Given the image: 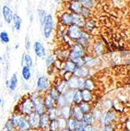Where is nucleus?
<instances>
[{
    "label": "nucleus",
    "instance_id": "f257e3e1",
    "mask_svg": "<svg viewBox=\"0 0 130 131\" xmlns=\"http://www.w3.org/2000/svg\"><path fill=\"white\" fill-rule=\"evenodd\" d=\"M30 97L33 102L34 109L35 112H37L39 115H42L47 112V109L44 104V96L41 94V93H34L31 95Z\"/></svg>",
    "mask_w": 130,
    "mask_h": 131
},
{
    "label": "nucleus",
    "instance_id": "f03ea898",
    "mask_svg": "<svg viewBox=\"0 0 130 131\" xmlns=\"http://www.w3.org/2000/svg\"><path fill=\"white\" fill-rule=\"evenodd\" d=\"M34 112V104L30 97H26L23 98L19 104L17 105V113H20L23 115L28 116Z\"/></svg>",
    "mask_w": 130,
    "mask_h": 131
},
{
    "label": "nucleus",
    "instance_id": "7ed1b4c3",
    "mask_svg": "<svg viewBox=\"0 0 130 131\" xmlns=\"http://www.w3.org/2000/svg\"><path fill=\"white\" fill-rule=\"evenodd\" d=\"M85 47L77 42L72 47V50L69 53V60L76 62L79 59H81L85 57Z\"/></svg>",
    "mask_w": 130,
    "mask_h": 131
},
{
    "label": "nucleus",
    "instance_id": "20e7f679",
    "mask_svg": "<svg viewBox=\"0 0 130 131\" xmlns=\"http://www.w3.org/2000/svg\"><path fill=\"white\" fill-rule=\"evenodd\" d=\"M54 20L51 14H48L45 17L44 25H43V35L45 39H49L53 33L54 30Z\"/></svg>",
    "mask_w": 130,
    "mask_h": 131
},
{
    "label": "nucleus",
    "instance_id": "39448f33",
    "mask_svg": "<svg viewBox=\"0 0 130 131\" xmlns=\"http://www.w3.org/2000/svg\"><path fill=\"white\" fill-rule=\"evenodd\" d=\"M84 82H85V79L80 78L75 75H73L67 81V88L73 90H76L78 89L82 90L84 86Z\"/></svg>",
    "mask_w": 130,
    "mask_h": 131
},
{
    "label": "nucleus",
    "instance_id": "423d86ee",
    "mask_svg": "<svg viewBox=\"0 0 130 131\" xmlns=\"http://www.w3.org/2000/svg\"><path fill=\"white\" fill-rule=\"evenodd\" d=\"M36 87L38 92L39 93H44L48 91L51 88V84L48 77H46L45 75H42L39 77L37 80Z\"/></svg>",
    "mask_w": 130,
    "mask_h": 131
},
{
    "label": "nucleus",
    "instance_id": "0eeeda50",
    "mask_svg": "<svg viewBox=\"0 0 130 131\" xmlns=\"http://www.w3.org/2000/svg\"><path fill=\"white\" fill-rule=\"evenodd\" d=\"M117 114L115 111L113 110H109L108 111L107 113L103 115L101 118V123L103 126H108V125H113L114 122L117 119Z\"/></svg>",
    "mask_w": 130,
    "mask_h": 131
},
{
    "label": "nucleus",
    "instance_id": "6e6552de",
    "mask_svg": "<svg viewBox=\"0 0 130 131\" xmlns=\"http://www.w3.org/2000/svg\"><path fill=\"white\" fill-rule=\"evenodd\" d=\"M83 33L84 31H82L81 28L78 26H75V25L69 26L67 31V34L68 35V37L70 39H72L73 40H76V41H78L81 37V35H83Z\"/></svg>",
    "mask_w": 130,
    "mask_h": 131
},
{
    "label": "nucleus",
    "instance_id": "1a4fd4ad",
    "mask_svg": "<svg viewBox=\"0 0 130 131\" xmlns=\"http://www.w3.org/2000/svg\"><path fill=\"white\" fill-rule=\"evenodd\" d=\"M33 49L34 54L39 58H45L47 57L46 50L44 47V46L39 41L34 42L33 45Z\"/></svg>",
    "mask_w": 130,
    "mask_h": 131
},
{
    "label": "nucleus",
    "instance_id": "9d476101",
    "mask_svg": "<svg viewBox=\"0 0 130 131\" xmlns=\"http://www.w3.org/2000/svg\"><path fill=\"white\" fill-rule=\"evenodd\" d=\"M28 120L31 125V127L32 129H39V119H40V115H39L37 112H33L31 114L27 116Z\"/></svg>",
    "mask_w": 130,
    "mask_h": 131
},
{
    "label": "nucleus",
    "instance_id": "9b49d317",
    "mask_svg": "<svg viewBox=\"0 0 130 131\" xmlns=\"http://www.w3.org/2000/svg\"><path fill=\"white\" fill-rule=\"evenodd\" d=\"M31 129L32 128L31 127V125L28 120L27 116L20 114V122H19V126L17 127V130L18 131H31Z\"/></svg>",
    "mask_w": 130,
    "mask_h": 131
},
{
    "label": "nucleus",
    "instance_id": "f8f14e48",
    "mask_svg": "<svg viewBox=\"0 0 130 131\" xmlns=\"http://www.w3.org/2000/svg\"><path fill=\"white\" fill-rule=\"evenodd\" d=\"M14 13L13 10H12L8 6L5 5L3 7V16L4 18V20L6 24H9L13 21L14 19Z\"/></svg>",
    "mask_w": 130,
    "mask_h": 131
},
{
    "label": "nucleus",
    "instance_id": "ddd939ff",
    "mask_svg": "<svg viewBox=\"0 0 130 131\" xmlns=\"http://www.w3.org/2000/svg\"><path fill=\"white\" fill-rule=\"evenodd\" d=\"M50 124V119L47 112L40 115V119H39V129L41 130L43 129H49Z\"/></svg>",
    "mask_w": 130,
    "mask_h": 131
},
{
    "label": "nucleus",
    "instance_id": "4468645a",
    "mask_svg": "<svg viewBox=\"0 0 130 131\" xmlns=\"http://www.w3.org/2000/svg\"><path fill=\"white\" fill-rule=\"evenodd\" d=\"M83 5L81 2L78 1H72L69 5V9L70 10L72 13L76 14H81V12L83 9Z\"/></svg>",
    "mask_w": 130,
    "mask_h": 131
},
{
    "label": "nucleus",
    "instance_id": "2eb2a0df",
    "mask_svg": "<svg viewBox=\"0 0 130 131\" xmlns=\"http://www.w3.org/2000/svg\"><path fill=\"white\" fill-rule=\"evenodd\" d=\"M59 109V116L68 119L72 116V105H66Z\"/></svg>",
    "mask_w": 130,
    "mask_h": 131
},
{
    "label": "nucleus",
    "instance_id": "dca6fc26",
    "mask_svg": "<svg viewBox=\"0 0 130 131\" xmlns=\"http://www.w3.org/2000/svg\"><path fill=\"white\" fill-rule=\"evenodd\" d=\"M84 114L80 109L79 106L78 104H73L72 105V116L77 119L78 122H82L84 118Z\"/></svg>",
    "mask_w": 130,
    "mask_h": 131
},
{
    "label": "nucleus",
    "instance_id": "f3484780",
    "mask_svg": "<svg viewBox=\"0 0 130 131\" xmlns=\"http://www.w3.org/2000/svg\"><path fill=\"white\" fill-rule=\"evenodd\" d=\"M79 68L78 67V65L72 61L70 60H68L65 62L64 64V69L65 71L67 72H70V73H72V74H75L76 71H78Z\"/></svg>",
    "mask_w": 130,
    "mask_h": 131
},
{
    "label": "nucleus",
    "instance_id": "a211bd4d",
    "mask_svg": "<svg viewBox=\"0 0 130 131\" xmlns=\"http://www.w3.org/2000/svg\"><path fill=\"white\" fill-rule=\"evenodd\" d=\"M61 22L63 25L69 27L72 25V13H64L61 17Z\"/></svg>",
    "mask_w": 130,
    "mask_h": 131
},
{
    "label": "nucleus",
    "instance_id": "6ab92c4d",
    "mask_svg": "<svg viewBox=\"0 0 130 131\" xmlns=\"http://www.w3.org/2000/svg\"><path fill=\"white\" fill-rule=\"evenodd\" d=\"M44 104L47 110H49L54 107H56V101L50 96L48 93L44 95Z\"/></svg>",
    "mask_w": 130,
    "mask_h": 131
},
{
    "label": "nucleus",
    "instance_id": "aec40b11",
    "mask_svg": "<svg viewBox=\"0 0 130 131\" xmlns=\"http://www.w3.org/2000/svg\"><path fill=\"white\" fill-rule=\"evenodd\" d=\"M64 97H65L67 104L68 105H73V98H74V94H75V90H70V89H67L63 93Z\"/></svg>",
    "mask_w": 130,
    "mask_h": 131
},
{
    "label": "nucleus",
    "instance_id": "412c9836",
    "mask_svg": "<svg viewBox=\"0 0 130 131\" xmlns=\"http://www.w3.org/2000/svg\"><path fill=\"white\" fill-rule=\"evenodd\" d=\"M81 90V96H82V101L90 103L92 101L93 99V94L92 91H90L86 89H82Z\"/></svg>",
    "mask_w": 130,
    "mask_h": 131
},
{
    "label": "nucleus",
    "instance_id": "4be33fe9",
    "mask_svg": "<svg viewBox=\"0 0 130 131\" xmlns=\"http://www.w3.org/2000/svg\"><path fill=\"white\" fill-rule=\"evenodd\" d=\"M18 85V78H17V75L16 73H14L13 75L11 76L10 80L9 81V89L10 91H15L17 90Z\"/></svg>",
    "mask_w": 130,
    "mask_h": 131
},
{
    "label": "nucleus",
    "instance_id": "5701e85b",
    "mask_svg": "<svg viewBox=\"0 0 130 131\" xmlns=\"http://www.w3.org/2000/svg\"><path fill=\"white\" fill-rule=\"evenodd\" d=\"M75 75H77L78 77L85 79L86 77H87L89 75V69L86 66H82L78 69V71H76V73Z\"/></svg>",
    "mask_w": 130,
    "mask_h": 131
},
{
    "label": "nucleus",
    "instance_id": "b1692460",
    "mask_svg": "<svg viewBox=\"0 0 130 131\" xmlns=\"http://www.w3.org/2000/svg\"><path fill=\"white\" fill-rule=\"evenodd\" d=\"M21 75L22 78L25 81H29L31 78V68L26 65H23L22 67V71H21Z\"/></svg>",
    "mask_w": 130,
    "mask_h": 131
},
{
    "label": "nucleus",
    "instance_id": "393cba45",
    "mask_svg": "<svg viewBox=\"0 0 130 131\" xmlns=\"http://www.w3.org/2000/svg\"><path fill=\"white\" fill-rule=\"evenodd\" d=\"M78 105L79 106L80 109L81 110L82 112H83L84 115L92 113V107H91V105H90L89 103L82 101V102H81V103H80L79 104H78Z\"/></svg>",
    "mask_w": 130,
    "mask_h": 131
},
{
    "label": "nucleus",
    "instance_id": "a878e982",
    "mask_svg": "<svg viewBox=\"0 0 130 131\" xmlns=\"http://www.w3.org/2000/svg\"><path fill=\"white\" fill-rule=\"evenodd\" d=\"M47 114L49 115L50 121L56 120V118L59 116V109L57 107H54V108L47 110Z\"/></svg>",
    "mask_w": 130,
    "mask_h": 131
},
{
    "label": "nucleus",
    "instance_id": "bb28decb",
    "mask_svg": "<svg viewBox=\"0 0 130 131\" xmlns=\"http://www.w3.org/2000/svg\"><path fill=\"white\" fill-rule=\"evenodd\" d=\"M78 124V121L77 119H75L73 116H72L70 118H68V119H67V128L70 131H74L77 128Z\"/></svg>",
    "mask_w": 130,
    "mask_h": 131
},
{
    "label": "nucleus",
    "instance_id": "cd10ccee",
    "mask_svg": "<svg viewBox=\"0 0 130 131\" xmlns=\"http://www.w3.org/2000/svg\"><path fill=\"white\" fill-rule=\"evenodd\" d=\"M56 123H57V126H58V129L60 131L67 128V119H66V118H64L61 116H58V118H56Z\"/></svg>",
    "mask_w": 130,
    "mask_h": 131
},
{
    "label": "nucleus",
    "instance_id": "c85d7f7f",
    "mask_svg": "<svg viewBox=\"0 0 130 131\" xmlns=\"http://www.w3.org/2000/svg\"><path fill=\"white\" fill-rule=\"evenodd\" d=\"M89 41H90V36H89V35L87 32L84 31L83 35H81V37L77 42H78V43L81 44V46H83L85 47L86 45H88V43L89 42Z\"/></svg>",
    "mask_w": 130,
    "mask_h": 131
},
{
    "label": "nucleus",
    "instance_id": "c756f323",
    "mask_svg": "<svg viewBox=\"0 0 130 131\" xmlns=\"http://www.w3.org/2000/svg\"><path fill=\"white\" fill-rule=\"evenodd\" d=\"M47 93H48L50 96L56 101H56L58 100V98L61 96L60 92L56 90V87H51L48 91H47Z\"/></svg>",
    "mask_w": 130,
    "mask_h": 131
},
{
    "label": "nucleus",
    "instance_id": "7c9ffc66",
    "mask_svg": "<svg viewBox=\"0 0 130 131\" xmlns=\"http://www.w3.org/2000/svg\"><path fill=\"white\" fill-rule=\"evenodd\" d=\"M94 52H95L97 56H101L103 52H104V49H103V45L101 42H97L94 45Z\"/></svg>",
    "mask_w": 130,
    "mask_h": 131
},
{
    "label": "nucleus",
    "instance_id": "2f4dec72",
    "mask_svg": "<svg viewBox=\"0 0 130 131\" xmlns=\"http://www.w3.org/2000/svg\"><path fill=\"white\" fill-rule=\"evenodd\" d=\"M23 62L25 63V64L26 66H28L30 68L32 67L33 60H32V58L29 53H23V56H22V64H23Z\"/></svg>",
    "mask_w": 130,
    "mask_h": 131
},
{
    "label": "nucleus",
    "instance_id": "473e14b6",
    "mask_svg": "<svg viewBox=\"0 0 130 131\" xmlns=\"http://www.w3.org/2000/svg\"><path fill=\"white\" fill-rule=\"evenodd\" d=\"M95 83H94L93 80L92 79H85L84 82V86H83V89H86L89 90L90 91H93L95 90Z\"/></svg>",
    "mask_w": 130,
    "mask_h": 131
},
{
    "label": "nucleus",
    "instance_id": "72a5a7b5",
    "mask_svg": "<svg viewBox=\"0 0 130 131\" xmlns=\"http://www.w3.org/2000/svg\"><path fill=\"white\" fill-rule=\"evenodd\" d=\"M13 21H14V28L17 31H20V28H21V25H22V19H21V17L17 14H15L14 15Z\"/></svg>",
    "mask_w": 130,
    "mask_h": 131
},
{
    "label": "nucleus",
    "instance_id": "f704fd0d",
    "mask_svg": "<svg viewBox=\"0 0 130 131\" xmlns=\"http://www.w3.org/2000/svg\"><path fill=\"white\" fill-rule=\"evenodd\" d=\"M81 102H82L81 90L78 89V90H75L74 98H73V104H79Z\"/></svg>",
    "mask_w": 130,
    "mask_h": 131
},
{
    "label": "nucleus",
    "instance_id": "c9c22d12",
    "mask_svg": "<svg viewBox=\"0 0 130 131\" xmlns=\"http://www.w3.org/2000/svg\"><path fill=\"white\" fill-rule=\"evenodd\" d=\"M56 88L59 92H60L61 94H62L67 89H68L67 85V81L66 80H62L61 82H60L59 84L56 85Z\"/></svg>",
    "mask_w": 130,
    "mask_h": 131
},
{
    "label": "nucleus",
    "instance_id": "e433bc0d",
    "mask_svg": "<svg viewBox=\"0 0 130 131\" xmlns=\"http://www.w3.org/2000/svg\"><path fill=\"white\" fill-rule=\"evenodd\" d=\"M92 116L94 118V119H95V121L97 122V121H100L103 113V112L100 109L95 108L92 112Z\"/></svg>",
    "mask_w": 130,
    "mask_h": 131
},
{
    "label": "nucleus",
    "instance_id": "4c0bfd02",
    "mask_svg": "<svg viewBox=\"0 0 130 131\" xmlns=\"http://www.w3.org/2000/svg\"><path fill=\"white\" fill-rule=\"evenodd\" d=\"M66 105H68L67 102L65 97H64V95L61 94L60 97H59L58 100L56 101V107L58 108H63V107H64Z\"/></svg>",
    "mask_w": 130,
    "mask_h": 131
},
{
    "label": "nucleus",
    "instance_id": "58836bf2",
    "mask_svg": "<svg viewBox=\"0 0 130 131\" xmlns=\"http://www.w3.org/2000/svg\"><path fill=\"white\" fill-rule=\"evenodd\" d=\"M38 12H39L38 14H39V19L40 25H41L42 26H43L44 22H45V17H46V16H47V13L45 12V10L43 9H39Z\"/></svg>",
    "mask_w": 130,
    "mask_h": 131
},
{
    "label": "nucleus",
    "instance_id": "ea45409f",
    "mask_svg": "<svg viewBox=\"0 0 130 131\" xmlns=\"http://www.w3.org/2000/svg\"><path fill=\"white\" fill-rule=\"evenodd\" d=\"M83 122L85 124H91V125H93L94 123H95V119H94V118L92 115V113H89V114H86L84 115V118H83Z\"/></svg>",
    "mask_w": 130,
    "mask_h": 131
},
{
    "label": "nucleus",
    "instance_id": "a19ab883",
    "mask_svg": "<svg viewBox=\"0 0 130 131\" xmlns=\"http://www.w3.org/2000/svg\"><path fill=\"white\" fill-rule=\"evenodd\" d=\"M4 129L6 131H18L17 127L14 125V123H12L9 119H8L5 125H4Z\"/></svg>",
    "mask_w": 130,
    "mask_h": 131
},
{
    "label": "nucleus",
    "instance_id": "79ce46f5",
    "mask_svg": "<svg viewBox=\"0 0 130 131\" xmlns=\"http://www.w3.org/2000/svg\"><path fill=\"white\" fill-rule=\"evenodd\" d=\"M56 61V58L54 55H49L45 57V65L47 68H49L54 64Z\"/></svg>",
    "mask_w": 130,
    "mask_h": 131
},
{
    "label": "nucleus",
    "instance_id": "37998d69",
    "mask_svg": "<svg viewBox=\"0 0 130 131\" xmlns=\"http://www.w3.org/2000/svg\"><path fill=\"white\" fill-rule=\"evenodd\" d=\"M0 40H1V42L3 43H9V34L6 31H3L0 33Z\"/></svg>",
    "mask_w": 130,
    "mask_h": 131
},
{
    "label": "nucleus",
    "instance_id": "c03bdc74",
    "mask_svg": "<svg viewBox=\"0 0 130 131\" xmlns=\"http://www.w3.org/2000/svg\"><path fill=\"white\" fill-rule=\"evenodd\" d=\"M49 130H50V131H58V130H59V129H58V126H57L56 120L50 121Z\"/></svg>",
    "mask_w": 130,
    "mask_h": 131
},
{
    "label": "nucleus",
    "instance_id": "a18cd8bd",
    "mask_svg": "<svg viewBox=\"0 0 130 131\" xmlns=\"http://www.w3.org/2000/svg\"><path fill=\"white\" fill-rule=\"evenodd\" d=\"M82 5H83L84 7H86V8H89L90 9L93 4V0H83V1L81 2Z\"/></svg>",
    "mask_w": 130,
    "mask_h": 131
},
{
    "label": "nucleus",
    "instance_id": "49530a36",
    "mask_svg": "<svg viewBox=\"0 0 130 131\" xmlns=\"http://www.w3.org/2000/svg\"><path fill=\"white\" fill-rule=\"evenodd\" d=\"M25 43V50L28 52L31 50V41H30V39L28 37V35H26Z\"/></svg>",
    "mask_w": 130,
    "mask_h": 131
},
{
    "label": "nucleus",
    "instance_id": "de8ad7c7",
    "mask_svg": "<svg viewBox=\"0 0 130 131\" xmlns=\"http://www.w3.org/2000/svg\"><path fill=\"white\" fill-rule=\"evenodd\" d=\"M90 14H91L90 9L86 8V7H83V9H82V12H81V15L83 16L85 18H87Z\"/></svg>",
    "mask_w": 130,
    "mask_h": 131
},
{
    "label": "nucleus",
    "instance_id": "09e8293b",
    "mask_svg": "<svg viewBox=\"0 0 130 131\" xmlns=\"http://www.w3.org/2000/svg\"><path fill=\"white\" fill-rule=\"evenodd\" d=\"M103 107H105V108L107 109L108 111L111 110V107H112V102L111 101H104L103 102Z\"/></svg>",
    "mask_w": 130,
    "mask_h": 131
},
{
    "label": "nucleus",
    "instance_id": "8fccbe9b",
    "mask_svg": "<svg viewBox=\"0 0 130 131\" xmlns=\"http://www.w3.org/2000/svg\"><path fill=\"white\" fill-rule=\"evenodd\" d=\"M103 131H114V127L113 126V125L103 126Z\"/></svg>",
    "mask_w": 130,
    "mask_h": 131
},
{
    "label": "nucleus",
    "instance_id": "3c124183",
    "mask_svg": "<svg viewBox=\"0 0 130 131\" xmlns=\"http://www.w3.org/2000/svg\"><path fill=\"white\" fill-rule=\"evenodd\" d=\"M84 131H95V129H94L93 125L86 124L85 128H84Z\"/></svg>",
    "mask_w": 130,
    "mask_h": 131
},
{
    "label": "nucleus",
    "instance_id": "603ef678",
    "mask_svg": "<svg viewBox=\"0 0 130 131\" xmlns=\"http://www.w3.org/2000/svg\"><path fill=\"white\" fill-rule=\"evenodd\" d=\"M126 129H128L130 130V119H128L127 120V123H126Z\"/></svg>",
    "mask_w": 130,
    "mask_h": 131
},
{
    "label": "nucleus",
    "instance_id": "864d4df0",
    "mask_svg": "<svg viewBox=\"0 0 130 131\" xmlns=\"http://www.w3.org/2000/svg\"><path fill=\"white\" fill-rule=\"evenodd\" d=\"M61 131H70L67 128H66V129H62V130H61Z\"/></svg>",
    "mask_w": 130,
    "mask_h": 131
},
{
    "label": "nucleus",
    "instance_id": "5fc2aeb1",
    "mask_svg": "<svg viewBox=\"0 0 130 131\" xmlns=\"http://www.w3.org/2000/svg\"><path fill=\"white\" fill-rule=\"evenodd\" d=\"M72 1H78V2H82V1H83V0H72Z\"/></svg>",
    "mask_w": 130,
    "mask_h": 131
},
{
    "label": "nucleus",
    "instance_id": "6e6d98bb",
    "mask_svg": "<svg viewBox=\"0 0 130 131\" xmlns=\"http://www.w3.org/2000/svg\"><path fill=\"white\" fill-rule=\"evenodd\" d=\"M2 105V98H1V97H0V106Z\"/></svg>",
    "mask_w": 130,
    "mask_h": 131
},
{
    "label": "nucleus",
    "instance_id": "4d7b16f0",
    "mask_svg": "<svg viewBox=\"0 0 130 131\" xmlns=\"http://www.w3.org/2000/svg\"><path fill=\"white\" fill-rule=\"evenodd\" d=\"M123 131H130L129 129H124Z\"/></svg>",
    "mask_w": 130,
    "mask_h": 131
},
{
    "label": "nucleus",
    "instance_id": "13d9d810",
    "mask_svg": "<svg viewBox=\"0 0 130 131\" xmlns=\"http://www.w3.org/2000/svg\"><path fill=\"white\" fill-rule=\"evenodd\" d=\"M41 131H50L49 129H43V130H41Z\"/></svg>",
    "mask_w": 130,
    "mask_h": 131
},
{
    "label": "nucleus",
    "instance_id": "bf43d9fd",
    "mask_svg": "<svg viewBox=\"0 0 130 131\" xmlns=\"http://www.w3.org/2000/svg\"><path fill=\"white\" fill-rule=\"evenodd\" d=\"M18 47H19V45H17V46H15V48L17 49V48H18Z\"/></svg>",
    "mask_w": 130,
    "mask_h": 131
},
{
    "label": "nucleus",
    "instance_id": "052dcab7",
    "mask_svg": "<svg viewBox=\"0 0 130 131\" xmlns=\"http://www.w3.org/2000/svg\"><path fill=\"white\" fill-rule=\"evenodd\" d=\"M57 1H59V2H61V1H63V0H57Z\"/></svg>",
    "mask_w": 130,
    "mask_h": 131
},
{
    "label": "nucleus",
    "instance_id": "680f3d73",
    "mask_svg": "<svg viewBox=\"0 0 130 131\" xmlns=\"http://www.w3.org/2000/svg\"><path fill=\"white\" fill-rule=\"evenodd\" d=\"M2 131H6V130H5V129H3V130H2Z\"/></svg>",
    "mask_w": 130,
    "mask_h": 131
},
{
    "label": "nucleus",
    "instance_id": "e2e57ef3",
    "mask_svg": "<svg viewBox=\"0 0 130 131\" xmlns=\"http://www.w3.org/2000/svg\"><path fill=\"white\" fill-rule=\"evenodd\" d=\"M58 131H60V130H58Z\"/></svg>",
    "mask_w": 130,
    "mask_h": 131
}]
</instances>
